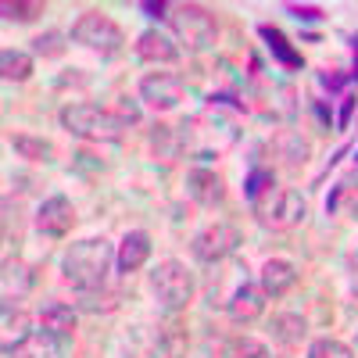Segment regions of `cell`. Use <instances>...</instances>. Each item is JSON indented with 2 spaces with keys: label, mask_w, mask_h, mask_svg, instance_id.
<instances>
[{
  "label": "cell",
  "mask_w": 358,
  "mask_h": 358,
  "mask_svg": "<svg viewBox=\"0 0 358 358\" xmlns=\"http://www.w3.org/2000/svg\"><path fill=\"white\" fill-rule=\"evenodd\" d=\"M248 201H251V215L265 226V229H294L308 215L305 208V197L290 190V187H276V176L273 169H251L248 176Z\"/></svg>",
  "instance_id": "1"
},
{
  "label": "cell",
  "mask_w": 358,
  "mask_h": 358,
  "mask_svg": "<svg viewBox=\"0 0 358 358\" xmlns=\"http://www.w3.org/2000/svg\"><path fill=\"white\" fill-rule=\"evenodd\" d=\"M236 126L226 122L219 115H190L179 126H172L176 140V155H190V158H219L236 143Z\"/></svg>",
  "instance_id": "2"
},
{
  "label": "cell",
  "mask_w": 358,
  "mask_h": 358,
  "mask_svg": "<svg viewBox=\"0 0 358 358\" xmlns=\"http://www.w3.org/2000/svg\"><path fill=\"white\" fill-rule=\"evenodd\" d=\"M111 265H115V248L104 236H90V241L69 244L62 258V273L79 294H94V290H104Z\"/></svg>",
  "instance_id": "3"
},
{
  "label": "cell",
  "mask_w": 358,
  "mask_h": 358,
  "mask_svg": "<svg viewBox=\"0 0 358 358\" xmlns=\"http://www.w3.org/2000/svg\"><path fill=\"white\" fill-rule=\"evenodd\" d=\"M62 126L69 133L83 136V140H94V143H118L129 129L111 108H97V104H69V108H62Z\"/></svg>",
  "instance_id": "4"
},
{
  "label": "cell",
  "mask_w": 358,
  "mask_h": 358,
  "mask_svg": "<svg viewBox=\"0 0 358 358\" xmlns=\"http://www.w3.org/2000/svg\"><path fill=\"white\" fill-rule=\"evenodd\" d=\"M169 25L176 40L183 43L187 50H208L219 36V25H215V15L201 8V4H169Z\"/></svg>",
  "instance_id": "5"
},
{
  "label": "cell",
  "mask_w": 358,
  "mask_h": 358,
  "mask_svg": "<svg viewBox=\"0 0 358 358\" xmlns=\"http://www.w3.org/2000/svg\"><path fill=\"white\" fill-rule=\"evenodd\" d=\"M72 40L79 47H86V50L101 54V57H115L126 47V33L118 29V22H111L101 11H83L76 18V25H72Z\"/></svg>",
  "instance_id": "6"
},
{
  "label": "cell",
  "mask_w": 358,
  "mask_h": 358,
  "mask_svg": "<svg viewBox=\"0 0 358 358\" xmlns=\"http://www.w3.org/2000/svg\"><path fill=\"white\" fill-rule=\"evenodd\" d=\"M151 287H155V294H158V301H162L165 308H172V312L187 308V305L194 301V290H197L194 273H190V268H187L183 262H176V258H169V262H158V265H155V273H151Z\"/></svg>",
  "instance_id": "7"
},
{
  "label": "cell",
  "mask_w": 358,
  "mask_h": 358,
  "mask_svg": "<svg viewBox=\"0 0 358 358\" xmlns=\"http://www.w3.org/2000/svg\"><path fill=\"white\" fill-rule=\"evenodd\" d=\"M183 94H187V86H183V79H179L176 72H147L140 79V101L151 111H158V115L179 108Z\"/></svg>",
  "instance_id": "8"
},
{
  "label": "cell",
  "mask_w": 358,
  "mask_h": 358,
  "mask_svg": "<svg viewBox=\"0 0 358 358\" xmlns=\"http://www.w3.org/2000/svg\"><path fill=\"white\" fill-rule=\"evenodd\" d=\"M236 244H241V233L229 222H212L194 236V258L204 262V265H215V262L229 258L236 251Z\"/></svg>",
  "instance_id": "9"
},
{
  "label": "cell",
  "mask_w": 358,
  "mask_h": 358,
  "mask_svg": "<svg viewBox=\"0 0 358 358\" xmlns=\"http://www.w3.org/2000/svg\"><path fill=\"white\" fill-rule=\"evenodd\" d=\"M72 226H76V208H72L69 197L54 194V197H47V201L40 204V212H36V229H40L43 236L62 241V236L72 233Z\"/></svg>",
  "instance_id": "10"
},
{
  "label": "cell",
  "mask_w": 358,
  "mask_h": 358,
  "mask_svg": "<svg viewBox=\"0 0 358 358\" xmlns=\"http://www.w3.org/2000/svg\"><path fill=\"white\" fill-rule=\"evenodd\" d=\"M65 344L47 330H29L15 344H4V358H62Z\"/></svg>",
  "instance_id": "11"
},
{
  "label": "cell",
  "mask_w": 358,
  "mask_h": 358,
  "mask_svg": "<svg viewBox=\"0 0 358 358\" xmlns=\"http://www.w3.org/2000/svg\"><path fill=\"white\" fill-rule=\"evenodd\" d=\"M187 194H190L201 208L222 204V197H226L222 176H219L215 169H190V172H187Z\"/></svg>",
  "instance_id": "12"
},
{
  "label": "cell",
  "mask_w": 358,
  "mask_h": 358,
  "mask_svg": "<svg viewBox=\"0 0 358 358\" xmlns=\"http://www.w3.org/2000/svg\"><path fill=\"white\" fill-rule=\"evenodd\" d=\"M136 57L147 65H176L179 62V47L176 40H169L162 29H147L136 40Z\"/></svg>",
  "instance_id": "13"
},
{
  "label": "cell",
  "mask_w": 358,
  "mask_h": 358,
  "mask_svg": "<svg viewBox=\"0 0 358 358\" xmlns=\"http://www.w3.org/2000/svg\"><path fill=\"white\" fill-rule=\"evenodd\" d=\"M226 312H229V319L233 322H255L262 312H265V290L258 287V283H241L233 290V297L226 301Z\"/></svg>",
  "instance_id": "14"
},
{
  "label": "cell",
  "mask_w": 358,
  "mask_h": 358,
  "mask_svg": "<svg viewBox=\"0 0 358 358\" xmlns=\"http://www.w3.org/2000/svg\"><path fill=\"white\" fill-rule=\"evenodd\" d=\"M258 287L265 290V297H283L297 287V268L294 262L287 258H268L262 265V276H258Z\"/></svg>",
  "instance_id": "15"
},
{
  "label": "cell",
  "mask_w": 358,
  "mask_h": 358,
  "mask_svg": "<svg viewBox=\"0 0 358 358\" xmlns=\"http://www.w3.org/2000/svg\"><path fill=\"white\" fill-rule=\"evenodd\" d=\"M147 258H151V236H147L143 229H133V233L122 236V244H118V251H115V268L122 276H129Z\"/></svg>",
  "instance_id": "16"
},
{
  "label": "cell",
  "mask_w": 358,
  "mask_h": 358,
  "mask_svg": "<svg viewBox=\"0 0 358 358\" xmlns=\"http://www.w3.org/2000/svg\"><path fill=\"white\" fill-rule=\"evenodd\" d=\"M40 330H47L50 337H57L62 344H72L76 337V312L65 301H47L40 308Z\"/></svg>",
  "instance_id": "17"
},
{
  "label": "cell",
  "mask_w": 358,
  "mask_h": 358,
  "mask_svg": "<svg viewBox=\"0 0 358 358\" xmlns=\"http://www.w3.org/2000/svg\"><path fill=\"white\" fill-rule=\"evenodd\" d=\"M33 290V273H29L25 262H4V273H0V294H4V308L18 305L22 297H29Z\"/></svg>",
  "instance_id": "18"
},
{
  "label": "cell",
  "mask_w": 358,
  "mask_h": 358,
  "mask_svg": "<svg viewBox=\"0 0 358 358\" xmlns=\"http://www.w3.org/2000/svg\"><path fill=\"white\" fill-rule=\"evenodd\" d=\"M258 36L265 40V47L273 50V57H276L280 65H287V69H301V54L290 47V40L280 33L276 25H258Z\"/></svg>",
  "instance_id": "19"
},
{
  "label": "cell",
  "mask_w": 358,
  "mask_h": 358,
  "mask_svg": "<svg viewBox=\"0 0 358 358\" xmlns=\"http://www.w3.org/2000/svg\"><path fill=\"white\" fill-rule=\"evenodd\" d=\"M268 330H273V337H276L280 344L294 348V344H301V341H305V334H308V322H305L301 315H294V312H280V315H273V322H268Z\"/></svg>",
  "instance_id": "20"
},
{
  "label": "cell",
  "mask_w": 358,
  "mask_h": 358,
  "mask_svg": "<svg viewBox=\"0 0 358 358\" xmlns=\"http://www.w3.org/2000/svg\"><path fill=\"white\" fill-rule=\"evenodd\" d=\"M11 147L22 155V158H33V162H54V143L50 140H40V136H25V133H18V136H11Z\"/></svg>",
  "instance_id": "21"
},
{
  "label": "cell",
  "mask_w": 358,
  "mask_h": 358,
  "mask_svg": "<svg viewBox=\"0 0 358 358\" xmlns=\"http://www.w3.org/2000/svg\"><path fill=\"white\" fill-rule=\"evenodd\" d=\"M0 72H4L8 83H25L33 76V57L22 54V50H4L0 54Z\"/></svg>",
  "instance_id": "22"
},
{
  "label": "cell",
  "mask_w": 358,
  "mask_h": 358,
  "mask_svg": "<svg viewBox=\"0 0 358 358\" xmlns=\"http://www.w3.org/2000/svg\"><path fill=\"white\" fill-rule=\"evenodd\" d=\"M222 358H268V348H265L258 337L241 334V337H229V341H226Z\"/></svg>",
  "instance_id": "23"
},
{
  "label": "cell",
  "mask_w": 358,
  "mask_h": 358,
  "mask_svg": "<svg viewBox=\"0 0 358 358\" xmlns=\"http://www.w3.org/2000/svg\"><path fill=\"white\" fill-rule=\"evenodd\" d=\"M308 358H355V351L344 341H337V337H322V341L312 344V355Z\"/></svg>",
  "instance_id": "24"
},
{
  "label": "cell",
  "mask_w": 358,
  "mask_h": 358,
  "mask_svg": "<svg viewBox=\"0 0 358 358\" xmlns=\"http://www.w3.org/2000/svg\"><path fill=\"white\" fill-rule=\"evenodd\" d=\"M4 18H11V22H33V18H40L43 15V4H22V0H4Z\"/></svg>",
  "instance_id": "25"
},
{
  "label": "cell",
  "mask_w": 358,
  "mask_h": 358,
  "mask_svg": "<svg viewBox=\"0 0 358 358\" xmlns=\"http://www.w3.org/2000/svg\"><path fill=\"white\" fill-rule=\"evenodd\" d=\"M33 43H36V54H47V57H57V54L65 50V43H62V36H57V33H47V36H40Z\"/></svg>",
  "instance_id": "26"
},
{
  "label": "cell",
  "mask_w": 358,
  "mask_h": 358,
  "mask_svg": "<svg viewBox=\"0 0 358 358\" xmlns=\"http://www.w3.org/2000/svg\"><path fill=\"white\" fill-rule=\"evenodd\" d=\"M111 111H115L118 118H122V122H126V126H133V122H140V108H136V104H133L129 97H118V104H115Z\"/></svg>",
  "instance_id": "27"
},
{
  "label": "cell",
  "mask_w": 358,
  "mask_h": 358,
  "mask_svg": "<svg viewBox=\"0 0 358 358\" xmlns=\"http://www.w3.org/2000/svg\"><path fill=\"white\" fill-rule=\"evenodd\" d=\"M290 15L294 18H305V22H319V8H301V4H290Z\"/></svg>",
  "instance_id": "28"
},
{
  "label": "cell",
  "mask_w": 358,
  "mask_h": 358,
  "mask_svg": "<svg viewBox=\"0 0 358 358\" xmlns=\"http://www.w3.org/2000/svg\"><path fill=\"white\" fill-rule=\"evenodd\" d=\"M351 111H355V97H344V108H341V118H337V126H341V129H348Z\"/></svg>",
  "instance_id": "29"
},
{
  "label": "cell",
  "mask_w": 358,
  "mask_h": 358,
  "mask_svg": "<svg viewBox=\"0 0 358 358\" xmlns=\"http://www.w3.org/2000/svg\"><path fill=\"white\" fill-rule=\"evenodd\" d=\"M143 11L151 15V18H169L165 11H169V4H143Z\"/></svg>",
  "instance_id": "30"
},
{
  "label": "cell",
  "mask_w": 358,
  "mask_h": 358,
  "mask_svg": "<svg viewBox=\"0 0 358 358\" xmlns=\"http://www.w3.org/2000/svg\"><path fill=\"white\" fill-rule=\"evenodd\" d=\"M351 262H355V268H358V251H355V255H351Z\"/></svg>",
  "instance_id": "31"
},
{
  "label": "cell",
  "mask_w": 358,
  "mask_h": 358,
  "mask_svg": "<svg viewBox=\"0 0 358 358\" xmlns=\"http://www.w3.org/2000/svg\"><path fill=\"white\" fill-rule=\"evenodd\" d=\"M355 162H358V158H355Z\"/></svg>",
  "instance_id": "32"
}]
</instances>
